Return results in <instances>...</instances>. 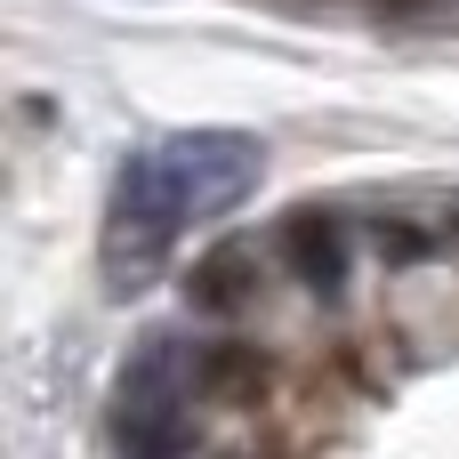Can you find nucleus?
Instances as JSON below:
<instances>
[{
	"label": "nucleus",
	"mask_w": 459,
	"mask_h": 459,
	"mask_svg": "<svg viewBox=\"0 0 459 459\" xmlns=\"http://www.w3.org/2000/svg\"><path fill=\"white\" fill-rule=\"evenodd\" d=\"M258 178H266V145L250 129H178V137L129 153L113 178V202H105L113 299H137L161 274V258L178 250V234L202 218H226Z\"/></svg>",
	"instance_id": "1"
},
{
	"label": "nucleus",
	"mask_w": 459,
	"mask_h": 459,
	"mask_svg": "<svg viewBox=\"0 0 459 459\" xmlns=\"http://www.w3.org/2000/svg\"><path fill=\"white\" fill-rule=\"evenodd\" d=\"M186 403H194V371L178 339H145L113 387V436L129 459H178L186 444Z\"/></svg>",
	"instance_id": "2"
},
{
	"label": "nucleus",
	"mask_w": 459,
	"mask_h": 459,
	"mask_svg": "<svg viewBox=\"0 0 459 459\" xmlns=\"http://www.w3.org/2000/svg\"><path fill=\"white\" fill-rule=\"evenodd\" d=\"M282 258H290V274H299L307 290H339V282H347V226H339L331 210H299V218L282 226Z\"/></svg>",
	"instance_id": "3"
},
{
	"label": "nucleus",
	"mask_w": 459,
	"mask_h": 459,
	"mask_svg": "<svg viewBox=\"0 0 459 459\" xmlns=\"http://www.w3.org/2000/svg\"><path fill=\"white\" fill-rule=\"evenodd\" d=\"M250 290H258V250H250V242H218V250L194 258V274H186V299H194L202 315H234V307H250Z\"/></svg>",
	"instance_id": "4"
},
{
	"label": "nucleus",
	"mask_w": 459,
	"mask_h": 459,
	"mask_svg": "<svg viewBox=\"0 0 459 459\" xmlns=\"http://www.w3.org/2000/svg\"><path fill=\"white\" fill-rule=\"evenodd\" d=\"M411 8H420V0H379V16H411Z\"/></svg>",
	"instance_id": "5"
}]
</instances>
